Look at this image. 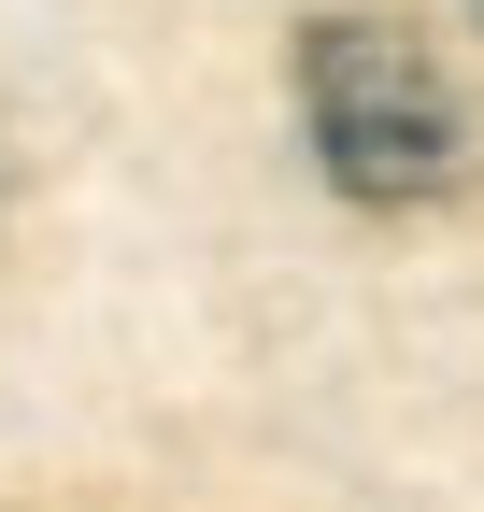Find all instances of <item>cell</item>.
Listing matches in <instances>:
<instances>
[{
    "mask_svg": "<svg viewBox=\"0 0 484 512\" xmlns=\"http://www.w3.org/2000/svg\"><path fill=\"white\" fill-rule=\"evenodd\" d=\"M299 128H314V171L371 214H428V200L470 185V114L442 86V57L371 29V15L299 29Z\"/></svg>",
    "mask_w": 484,
    "mask_h": 512,
    "instance_id": "cell-1",
    "label": "cell"
},
{
    "mask_svg": "<svg viewBox=\"0 0 484 512\" xmlns=\"http://www.w3.org/2000/svg\"><path fill=\"white\" fill-rule=\"evenodd\" d=\"M470 15H484V0H470Z\"/></svg>",
    "mask_w": 484,
    "mask_h": 512,
    "instance_id": "cell-2",
    "label": "cell"
}]
</instances>
